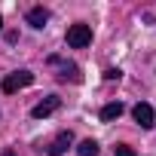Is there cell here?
Returning a JSON list of instances; mask_svg holds the SVG:
<instances>
[{
    "mask_svg": "<svg viewBox=\"0 0 156 156\" xmlns=\"http://www.w3.org/2000/svg\"><path fill=\"white\" fill-rule=\"evenodd\" d=\"M119 76H122L119 67H107V70H104V80H119Z\"/></svg>",
    "mask_w": 156,
    "mask_h": 156,
    "instance_id": "11",
    "label": "cell"
},
{
    "mask_svg": "<svg viewBox=\"0 0 156 156\" xmlns=\"http://www.w3.org/2000/svg\"><path fill=\"white\" fill-rule=\"evenodd\" d=\"M153 116H156V113H153Z\"/></svg>",
    "mask_w": 156,
    "mask_h": 156,
    "instance_id": "14",
    "label": "cell"
},
{
    "mask_svg": "<svg viewBox=\"0 0 156 156\" xmlns=\"http://www.w3.org/2000/svg\"><path fill=\"white\" fill-rule=\"evenodd\" d=\"M119 116H122V104H119V101H113V104H104V107H101V119H104V122L119 119Z\"/></svg>",
    "mask_w": 156,
    "mask_h": 156,
    "instance_id": "8",
    "label": "cell"
},
{
    "mask_svg": "<svg viewBox=\"0 0 156 156\" xmlns=\"http://www.w3.org/2000/svg\"><path fill=\"white\" fill-rule=\"evenodd\" d=\"M70 144H73V135H70V132H58V135H55V141L49 144V156H61Z\"/></svg>",
    "mask_w": 156,
    "mask_h": 156,
    "instance_id": "5",
    "label": "cell"
},
{
    "mask_svg": "<svg viewBox=\"0 0 156 156\" xmlns=\"http://www.w3.org/2000/svg\"><path fill=\"white\" fill-rule=\"evenodd\" d=\"M76 153L80 156H98V141H92V138H86L80 147H76Z\"/></svg>",
    "mask_w": 156,
    "mask_h": 156,
    "instance_id": "9",
    "label": "cell"
},
{
    "mask_svg": "<svg viewBox=\"0 0 156 156\" xmlns=\"http://www.w3.org/2000/svg\"><path fill=\"white\" fill-rule=\"evenodd\" d=\"M0 28H3V19H0Z\"/></svg>",
    "mask_w": 156,
    "mask_h": 156,
    "instance_id": "13",
    "label": "cell"
},
{
    "mask_svg": "<svg viewBox=\"0 0 156 156\" xmlns=\"http://www.w3.org/2000/svg\"><path fill=\"white\" fill-rule=\"evenodd\" d=\"M46 22H49V9H43V6L28 9V25L31 28H46Z\"/></svg>",
    "mask_w": 156,
    "mask_h": 156,
    "instance_id": "7",
    "label": "cell"
},
{
    "mask_svg": "<svg viewBox=\"0 0 156 156\" xmlns=\"http://www.w3.org/2000/svg\"><path fill=\"white\" fill-rule=\"evenodd\" d=\"M132 116H135V122L141 126V129H150V126H156V116H153V107L150 104H135V110H132Z\"/></svg>",
    "mask_w": 156,
    "mask_h": 156,
    "instance_id": "4",
    "label": "cell"
},
{
    "mask_svg": "<svg viewBox=\"0 0 156 156\" xmlns=\"http://www.w3.org/2000/svg\"><path fill=\"white\" fill-rule=\"evenodd\" d=\"M89 43H92V28H89V25L76 22V25L67 28V46H70V49H86Z\"/></svg>",
    "mask_w": 156,
    "mask_h": 156,
    "instance_id": "1",
    "label": "cell"
},
{
    "mask_svg": "<svg viewBox=\"0 0 156 156\" xmlns=\"http://www.w3.org/2000/svg\"><path fill=\"white\" fill-rule=\"evenodd\" d=\"M113 156H138V153H135L132 147H126V144H116V147H113Z\"/></svg>",
    "mask_w": 156,
    "mask_h": 156,
    "instance_id": "10",
    "label": "cell"
},
{
    "mask_svg": "<svg viewBox=\"0 0 156 156\" xmlns=\"http://www.w3.org/2000/svg\"><path fill=\"white\" fill-rule=\"evenodd\" d=\"M3 156H16V150H3Z\"/></svg>",
    "mask_w": 156,
    "mask_h": 156,
    "instance_id": "12",
    "label": "cell"
},
{
    "mask_svg": "<svg viewBox=\"0 0 156 156\" xmlns=\"http://www.w3.org/2000/svg\"><path fill=\"white\" fill-rule=\"evenodd\" d=\"M58 104H61V101H58L55 95H49V98H43L40 104H34L31 116H34V119H46V116H52V113L58 110Z\"/></svg>",
    "mask_w": 156,
    "mask_h": 156,
    "instance_id": "3",
    "label": "cell"
},
{
    "mask_svg": "<svg viewBox=\"0 0 156 156\" xmlns=\"http://www.w3.org/2000/svg\"><path fill=\"white\" fill-rule=\"evenodd\" d=\"M49 64H61V58H49ZM58 80H70V83H80V67L76 64H61V73H58Z\"/></svg>",
    "mask_w": 156,
    "mask_h": 156,
    "instance_id": "6",
    "label": "cell"
},
{
    "mask_svg": "<svg viewBox=\"0 0 156 156\" xmlns=\"http://www.w3.org/2000/svg\"><path fill=\"white\" fill-rule=\"evenodd\" d=\"M31 83H34V73H31V70H16V73L3 76L0 89H3L6 95H12V92H19V89H25V86H31Z\"/></svg>",
    "mask_w": 156,
    "mask_h": 156,
    "instance_id": "2",
    "label": "cell"
}]
</instances>
